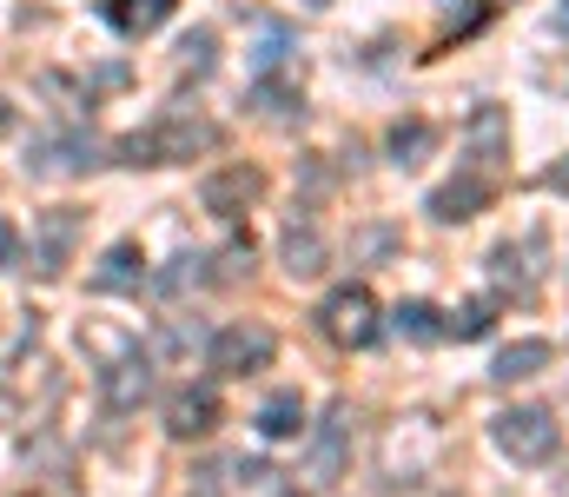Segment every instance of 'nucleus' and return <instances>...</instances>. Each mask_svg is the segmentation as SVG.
I'll use <instances>...</instances> for the list:
<instances>
[{
  "label": "nucleus",
  "mask_w": 569,
  "mask_h": 497,
  "mask_svg": "<svg viewBox=\"0 0 569 497\" xmlns=\"http://www.w3.org/2000/svg\"><path fill=\"white\" fill-rule=\"evenodd\" d=\"M219 120H206L192 100H172L166 113H152L140 133H127L113 153H120V166H192L206 160V153H219Z\"/></svg>",
  "instance_id": "1"
},
{
  "label": "nucleus",
  "mask_w": 569,
  "mask_h": 497,
  "mask_svg": "<svg viewBox=\"0 0 569 497\" xmlns=\"http://www.w3.org/2000/svg\"><path fill=\"white\" fill-rule=\"evenodd\" d=\"M318 331L338 345V351H371L378 345V331H385V319H378V299H371V286H331L325 292V306H318Z\"/></svg>",
  "instance_id": "2"
},
{
  "label": "nucleus",
  "mask_w": 569,
  "mask_h": 497,
  "mask_svg": "<svg viewBox=\"0 0 569 497\" xmlns=\"http://www.w3.org/2000/svg\"><path fill=\"white\" fill-rule=\"evenodd\" d=\"M490 438H497V451H503L510 465H543V458H557L563 425H557L550 405H510V411L490 418Z\"/></svg>",
  "instance_id": "3"
},
{
  "label": "nucleus",
  "mask_w": 569,
  "mask_h": 497,
  "mask_svg": "<svg viewBox=\"0 0 569 497\" xmlns=\"http://www.w3.org/2000/svg\"><path fill=\"white\" fill-rule=\"evenodd\" d=\"M279 358V331L259 326V319H239V326L212 331L206 338V365L219 371V378H252V371H266Z\"/></svg>",
  "instance_id": "4"
},
{
  "label": "nucleus",
  "mask_w": 569,
  "mask_h": 497,
  "mask_svg": "<svg viewBox=\"0 0 569 497\" xmlns=\"http://www.w3.org/2000/svg\"><path fill=\"white\" fill-rule=\"evenodd\" d=\"M345 458H351V405L338 398V405L325 411V425L311 431V445H305V465H298V478H305L311 491H331V485L345 478Z\"/></svg>",
  "instance_id": "5"
},
{
  "label": "nucleus",
  "mask_w": 569,
  "mask_h": 497,
  "mask_svg": "<svg viewBox=\"0 0 569 497\" xmlns=\"http://www.w3.org/2000/svg\"><path fill=\"white\" fill-rule=\"evenodd\" d=\"M152 358H146L140 345H127V351H113V358H100V405L113 411V418H127V411H140L146 398H152Z\"/></svg>",
  "instance_id": "6"
},
{
  "label": "nucleus",
  "mask_w": 569,
  "mask_h": 497,
  "mask_svg": "<svg viewBox=\"0 0 569 497\" xmlns=\"http://www.w3.org/2000/svg\"><path fill=\"white\" fill-rule=\"evenodd\" d=\"M463 166L503 186V166H510V113L503 107H477L463 120Z\"/></svg>",
  "instance_id": "7"
},
{
  "label": "nucleus",
  "mask_w": 569,
  "mask_h": 497,
  "mask_svg": "<svg viewBox=\"0 0 569 497\" xmlns=\"http://www.w3.org/2000/svg\"><path fill=\"white\" fill-rule=\"evenodd\" d=\"M259 192H266V172L246 160L219 166V172H206V186H199V206L212 212V219H239V212H252L259 206Z\"/></svg>",
  "instance_id": "8"
},
{
  "label": "nucleus",
  "mask_w": 569,
  "mask_h": 497,
  "mask_svg": "<svg viewBox=\"0 0 569 497\" xmlns=\"http://www.w3.org/2000/svg\"><path fill=\"white\" fill-rule=\"evenodd\" d=\"M87 166H93V133H87V127L47 133V140H33V153H27V172H33V179H80Z\"/></svg>",
  "instance_id": "9"
},
{
  "label": "nucleus",
  "mask_w": 569,
  "mask_h": 497,
  "mask_svg": "<svg viewBox=\"0 0 569 497\" xmlns=\"http://www.w3.org/2000/svg\"><path fill=\"white\" fill-rule=\"evenodd\" d=\"M430 458H437V425H430V418H405V425L385 438V478H391V485L425 478Z\"/></svg>",
  "instance_id": "10"
},
{
  "label": "nucleus",
  "mask_w": 569,
  "mask_h": 497,
  "mask_svg": "<svg viewBox=\"0 0 569 497\" xmlns=\"http://www.w3.org/2000/svg\"><path fill=\"white\" fill-rule=\"evenodd\" d=\"M73 239H80V212L73 206H53L33 219V272L40 279H60L67 259H73Z\"/></svg>",
  "instance_id": "11"
},
{
  "label": "nucleus",
  "mask_w": 569,
  "mask_h": 497,
  "mask_svg": "<svg viewBox=\"0 0 569 497\" xmlns=\"http://www.w3.org/2000/svg\"><path fill=\"white\" fill-rule=\"evenodd\" d=\"M219 431V391L212 385H179L166 398V438L192 445V438H212Z\"/></svg>",
  "instance_id": "12"
},
{
  "label": "nucleus",
  "mask_w": 569,
  "mask_h": 497,
  "mask_svg": "<svg viewBox=\"0 0 569 497\" xmlns=\"http://www.w3.org/2000/svg\"><path fill=\"white\" fill-rule=\"evenodd\" d=\"M490 199H497V179H483V172L457 166V179H443V186L430 192V219H443V226H463V219H477Z\"/></svg>",
  "instance_id": "13"
},
{
  "label": "nucleus",
  "mask_w": 569,
  "mask_h": 497,
  "mask_svg": "<svg viewBox=\"0 0 569 497\" xmlns=\"http://www.w3.org/2000/svg\"><path fill=\"white\" fill-rule=\"evenodd\" d=\"M279 252H284V272H291V279H318V272L331 266V239L318 232L311 212H291V219H284Z\"/></svg>",
  "instance_id": "14"
},
{
  "label": "nucleus",
  "mask_w": 569,
  "mask_h": 497,
  "mask_svg": "<svg viewBox=\"0 0 569 497\" xmlns=\"http://www.w3.org/2000/svg\"><path fill=\"white\" fill-rule=\"evenodd\" d=\"M146 279V252L140 239H113L107 252H100V266H93V292H140Z\"/></svg>",
  "instance_id": "15"
},
{
  "label": "nucleus",
  "mask_w": 569,
  "mask_h": 497,
  "mask_svg": "<svg viewBox=\"0 0 569 497\" xmlns=\"http://www.w3.org/2000/svg\"><path fill=\"white\" fill-rule=\"evenodd\" d=\"M172 7H179V0H100V20H107L113 33H127V40H146L152 27L172 20Z\"/></svg>",
  "instance_id": "16"
},
{
  "label": "nucleus",
  "mask_w": 569,
  "mask_h": 497,
  "mask_svg": "<svg viewBox=\"0 0 569 497\" xmlns=\"http://www.w3.org/2000/svg\"><path fill=\"white\" fill-rule=\"evenodd\" d=\"M550 358H557V345H550V338H517V345H503V351H497L490 378H497V385H523V378L550 371Z\"/></svg>",
  "instance_id": "17"
},
{
  "label": "nucleus",
  "mask_w": 569,
  "mask_h": 497,
  "mask_svg": "<svg viewBox=\"0 0 569 497\" xmlns=\"http://www.w3.org/2000/svg\"><path fill=\"white\" fill-rule=\"evenodd\" d=\"M146 358H152V365H192V358H206V331L192 326V319H159Z\"/></svg>",
  "instance_id": "18"
},
{
  "label": "nucleus",
  "mask_w": 569,
  "mask_h": 497,
  "mask_svg": "<svg viewBox=\"0 0 569 497\" xmlns=\"http://www.w3.org/2000/svg\"><path fill=\"white\" fill-rule=\"evenodd\" d=\"M311 425H305V398L298 391H272L266 405H259V438H272V445H284V438H305Z\"/></svg>",
  "instance_id": "19"
},
{
  "label": "nucleus",
  "mask_w": 569,
  "mask_h": 497,
  "mask_svg": "<svg viewBox=\"0 0 569 497\" xmlns=\"http://www.w3.org/2000/svg\"><path fill=\"white\" fill-rule=\"evenodd\" d=\"M146 286H152L159 299H186V292H199V286H206V252H179V259H172L159 279H146Z\"/></svg>",
  "instance_id": "20"
},
{
  "label": "nucleus",
  "mask_w": 569,
  "mask_h": 497,
  "mask_svg": "<svg viewBox=\"0 0 569 497\" xmlns=\"http://www.w3.org/2000/svg\"><path fill=\"white\" fill-rule=\"evenodd\" d=\"M252 107H259L266 120H298V113H305V93H298L291 80H279V73H259V87H252Z\"/></svg>",
  "instance_id": "21"
},
{
  "label": "nucleus",
  "mask_w": 569,
  "mask_h": 497,
  "mask_svg": "<svg viewBox=\"0 0 569 497\" xmlns=\"http://www.w3.org/2000/svg\"><path fill=\"white\" fill-rule=\"evenodd\" d=\"M391 326H398V338H411V345H437V338H443V312H437L430 299H405V306L391 312Z\"/></svg>",
  "instance_id": "22"
},
{
  "label": "nucleus",
  "mask_w": 569,
  "mask_h": 497,
  "mask_svg": "<svg viewBox=\"0 0 569 497\" xmlns=\"http://www.w3.org/2000/svg\"><path fill=\"white\" fill-rule=\"evenodd\" d=\"M430 147H437V127L430 120H398L391 127V160L398 166H425Z\"/></svg>",
  "instance_id": "23"
},
{
  "label": "nucleus",
  "mask_w": 569,
  "mask_h": 497,
  "mask_svg": "<svg viewBox=\"0 0 569 497\" xmlns=\"http://www.w3.org/2000/svg\"><path fill=\"white\" fill-rule=\"evenodd\" d=\"M490 272H497V286H503L510 299H530V292H537V272L523 266L517 246H497V252H490Z\"/></svg>",
  "instance_id": "24"
},
{
  "label": "nucleus",
  "mask_w": 569,
  "mask_h": 497,
  "mask_svg": "<svg viewBox=\"0 0 569 497\" xmlns=\"http://www.w3.org/2000/svg\"><path fill=\"white\" fill-rule=\"evenodd\" d=\"M490 326H497V299H470L443 319V338H483Z\"/></svg>",
  "instance_id": "25"
},
{
  "label": "nucleus",
  "mask_w": 569,
  "mask_h": 497,
  "mask_svg": "<svg viewBox=\"0 0 569 497\" xmlns=\"http://www.w3.org/2000/svg\"><path fill=\"white\" fill-rule=\"evenodd\" d=\"M246 272H252V239H232V246L219 252V272H212V279L232 286V279H246Z\"/></svg>",
  "instance_id": "26"
},
{
  "label": "nucleus",
  "mask_w": 569,
  "mask_h": 497,
  "mask_svg": "<svg viewBox=\"0 0 569 497\" xmlns=\"http://www.w3.org/2000/svg\"><path fill=\"white\" fill-rule=\"evenodd\" d=\"M179 53H186V60H179L186 73H206V67H212V33H206V27H199V33H186V47H179Z\"/></svg>",
  "instance_id": "27"
},
{
  "label": "nucleus",
  "mask_w": 569,
  "mask_h": 497,
  "mask_svg": "<svg viewBox=\"0 0 569 497\" xmlns=\"http://www.w3.org/2000/svg\"><path fill=\"white\" fill-rule=\"evenodd\" d=\"M20 266V232H13V219H0V272H13Z\"/></svg>",
  "instance_id": "28"
},
{
  "label": "nucleus",
  "mask_w": 569,
  "mask_h": 497,
  "mask_svg": "<svg viewBox=\"0 0 569 497\" xmlns=\"http://www.w3.org/2000/svg\"><path fill=\"white\" fill-rule=\"evenodd\" d=\"M543 186H550V192H563V199H569V153H563L557 166H550V172H543Z\"/></svg>",
  "instance_id": "29"
},
{
  "label": "nucleus",
  "mask_w": 569,
  "mask_h": 497,
  "mask_svg": "<svg viewBox=\"0 0 569 497\" xmlns=\"http://www.w3.org/2000/svg\"><path fill=\"white\" fill-rule=\"evenodd\" d=\"M13 411H20V398H13V391L0 385V425H13Z\"/></svg>",
  "instance_id": "30"
},
{
  "label": "nucleus",
  "mask_w": 569,
  "mask_h": 497,
  "mask_svg": "<svg viewBox=\"0 0 569 497\" xmlns=\"http://www.w3.org/2000/svg\"><path fill=\"white\" fill-rule=\"evenodd\" d=\"M557 27H563V33H569V0H563V13H557Z\"/></svg>",
  "instance_id": "31"
},
{
  "label": "nucleus",
  "mask_w": 569,
  "mask_h": 497,
  "mask_svg": "<svg viewBox=\"0 0 569 497\" xmlns=\"http://www.w3.org/2000/svg\"><path fill=\"white\" fill-rule=\"evenodd\" d=\"M563 491H569V485H563Z\"/></svg>",
  "instance_id": "32"
}]
</instances>
